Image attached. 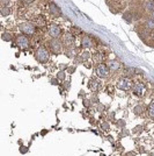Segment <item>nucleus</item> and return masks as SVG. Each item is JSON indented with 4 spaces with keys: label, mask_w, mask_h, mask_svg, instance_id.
<instances>
[{
    "label": "nucleus",
    "mask_w": 154,
    "mask_h": 156,
    "mask_svg": "<svg viewBox=\"0 0 154 156\" xmlns=\"http://www.w3.org/2000/svg\"><path fill=\"white\" fill-rule=\"evenodd\" d=\"M43 13H44L46 16L51 18V19H58V18L62 16V12H60L59 7H58L53 1L48 2V5L43 8Z\"/></svg>",
    "instance_id": "2"
},
{
    "label": "nucleus",
    "mask_w": 154,
    "mask_h": 156,
    "mask_svg": "<svg viewBox=\"0 0 154 156\" xmlns=\"http://www.w3.org/2000/svg\"><path fill=\"white\" fill-rule=\"evenodd\" d=\"M65 55L69 57V58H75L77 56L80 55V50L78 49L75 46H71V47H66L65 49Z\"/></svg>",
    "instance_id": "17"
},
{
    "label": "nucleus",
    "mask_w": 154,
    "mask_h": 156,
    "mask_svg": "<svg viewBox=\"0 0 154 156\" xmlns=\"http://www.w3.org/2000/svg\"><path fill=\"white\" fill-rule=\"evenodd\" d=\"M132 86H133V82L128 76L121 77L116 83V89H118L121 91H130L132 89Z\"/></svg>",
    "instance_id": "7"
},
{
    "label": "nucleus",
    "mask_w": 154,
    "mask_h": 156,
    "mask_svg": "<svg viewBox=\"0 0 154 156\" xmlns=\"http://www.w3.org/2000/svg\"><path fill=\"white\" fill-rule=\"evenodd\" d=\"M147 18H151V19H153V20H154V11H153V12H151V13L148 14Z\"/></svg>",
    "instance_id": "44"
},
{
    "label": "nucleus",
    "mask_w": 154,
    "mask_h": 156,
    "mask_svg": "<svg viewBox=\"0 0 154 156\" xmlns=\"http://www.w3.org/2000/svg\"><path fill=\"white\" fill-rule=\"evenodd\" d=\"M115 119H116V113L112 111V112H109L108 114H107V120L108 121H115Z\"/></svg>",
    "instance_id": "33"
},
{
    "label": "nucleus",
    "mask_w": 154,
    "mask_h": 156,
    "mask_svg": "<svg viewBox=\"0 0 154 156\" xmlns=\"http://www.w3.org/2000/svg\"><path fill=\"white\" fill-rule=\"evenodd\" d=\"M64 86H66V89L69 90V87H70V82H66V84H64Z\"/></svg>",
    "instance_id": "46"
},
{
    "label": "nucleus",
    "mask_w": 154,
    "mask_h": 156,
    "mask_svg": "<svg viewBox=\"0 0 154 156\" xmlns=\"http://www.w3.org/2000/svg\"><path fill=\"white\" fill-rule=\"evenodd\" d=\"M112 156H114V155H112Z\"/></svg>",
    "instance_id": "49"
},
{
    "label": "nucleus",
    "mask_w": 154,
    "mask_h": 156,
    "mask_svg": "<svg viewBox=\"0 0 154 156\" xmlns=\"http://www.w3.org/2000/svg\"><path fill=\"white\" fill-rule=\"evenodd\" d=\"M30 21H32V23L37 27V28H44V27H46L49 25V22H48V16H46L44 13L36 14Z\"/></svg>",
    "instance_id": "10"
},
{
    "label": "nucleus",
    "mask_w": 154,
    "mask_h": 156,
    "mask_svg": "<svg viewBox=\"0 0 154 156\" xmlns=\"http://www.w3.org/2000/svg\"><path fill=\"white\" fill-rule=\"evenodd\" d=\"M95 73L100 79H108L110 77V69L108 68V65L105 63H100L96 65V69H95Z\"/></svg>",
    "instance_id": "9"
},
{
    "label": "nucleus",
    "mask_w": 154,
    "mask_h": 156,
    "mask_svg": "<svg viewBox=\"0 0 154 156\" xmlns=\"http://www.w3.org/2000/svg\"><path fill=\"white\" fill-rule=\"evenodd\" d=\"M133 134H141L142 132H144V125H137V126H135L133 128H132V130H131Z\"/></svg>",
    "instance_id": "25"
},
{
    "label": "nucleus",
    "mask_w": 154,
    "mask_h": 156,
    "mask_svg": "<svg viewBox=\"0 0 154 156\" xmlns=\"http://www.w3.org/2000/svg\"><path fill=\"white\" fill-rule=\"evenodd\" d=\"M48 133H49V130H48V129H43L42 132H41V133H39V134H41L42 136H45V135H46Z\"/></svg>",
    "instance_id": "41"
},
{
    "label": "nucleus",
    "mask_w": 154,
    "mask_h": 156,
    "mask_svg": "<svg viewBox=\"0 0 154 156\" xmlns=\"http://www.w3.org/2000/svg\"><path fill=\"white\" fill-rule=\"evenodd\" d=\"M123 20L126 22V23H131V22H133V20H135V14L133 12L131 11V9H125L124 12H123Z\"/></svg>",
    "instance_id": "19"
},
{
    "label": "nucleus",
    "mask_w": 154,
    "mask_h": 156,
    "mask_svg": "<svg viewBox=\"0 0 154 156\" xmlns=\"http://www.w3.org/2000/svg\"><path fill=\"white\" fill-rule=\"evenodd\" d=\"M147 115L151 119H154V101H152L147 107Z\"/></svg>",
    "instance_id": "24"
},
{
    "label": "nucleus",
    "mask_w": 154,
    "mask_h": 156,
    "mask_svg": "<svg viewBox=\"0 0 154 156\" xmlns=\"http://www.w3.org/2000/svg\"><path fill=\"white\" fill-rule=\"evenodd\" d=\"M105 58V56H104V54L102 51H96L94 55H93V61L97 63V64H100V63H103V59Z\"/></svg>",
    "instance_id": "21"
},
{
    "label": "nucleus",
    "mask_w": 154,
    "mask_h": 156,
    "mask_svg": "<svg viewBox=\"0 0 154 156\" xmlns=\"http://www.w3.org/2000/svg\"><path fill=\"white\" fill-rule=\"evenodd\" d=\"M105 105H103V104H101V103H99V104L96 105V111L97 112H100V113H103L104 111H105Z\"/></svg>",
    "instance_id": "34"
},
{
    "label": "nucleus",
    "mask_w": 154,
    "mask_h": 156,
    "mask_svg": "<svg viewBox=\"0 0 154 156\" xmlns=\"http://www.w3.org/2000/svg\"><path fill=\"white\" fill-rule=\"evenodd\" d=\"M132 112H133L135 115H141V114L145 112V106L142 104L136 105L135 107H133V110H132Z\"/></svg>",
    "instance_id": "23"
},
{
    "label": "nucleus",
    "mask_w": 154,
    "mask_h": 156,
    "mask_svg": "<svg viewBox=\"0 0 154 156\" xmlns=\"http://www.w3.org/2000/svg\"><path fill=\"white\" fill-rule=\"evenodd\" d=\"M138 150H139V153H140V154H144V153H146V150H145V148H144V147H138Z\"/></svg>",
    "instance_id": "40"
},
{
    "label": "nucleus",
    "mask_w": 154,
    "mask_h": 156,
    "mask_svg": "<svg viewBox=\"0 0 154 156\" xmlns=\"http://www.w3.org/2000/svg\"><path fill=\"white\" fill-rule=\"evenodd\" d=\"M56 77H57L59 80H65V78H66V72H65L64 70H60V71L57 72Z\"/></svg>",
    "instance_id": "30"
},
{
    "label": "nucleus",
    "mask_w": 154,
    "mask_h": 156,
    "mask_svg": "<svg viewBox=\"0 0 154 156\" xmlns=\"http://www.w3.org/2000/svg\"><path fill=\"white\" fill-rule=\"evenodd\" d=\"M107 65L110 69V72L111 73H117V72H121L123 70V65L117 59H109L107 62Z\"/></svg>",
    "instance_id": "15"
},
{
    "label": "nucleus",
    "mask_w": 154,
    "mask_h": 156,
    "mask_svg": "<svg viewBox=\"0 0 154 156\" xmlns=\"http://www.w3.org/2000/svg\"><path fill=\"white\" fill-rule=\"evenodd\" d=\"M80 56H81V58L84 59V62H86V61H89L90 59L92 54L89 51H87V50H84L82 52H80Z\"/></svg>",
    "instance_id": "26"
},
{
    "label": "nucleus",
    "mask_w": 154,
    "mask_h": 156,
    "mask_svg": "<svg viewBox=\"0 0 154 156\" xmlns=\"http://www.w3.org/2000/svg\"><path fill=\"white\" fill-rule=\"evenodd\" d=\"M88 89L92 92H99L102 90V82L97 78H92L88 82Z\"/></svg>",
    "instance_id": "16"
},
{
    "label": "nucleus",
    "mask_w": 154,
    "mask_h": 156,
    "mask_svg": "<svg viewBox=\"0 0 154 156\" xmlns=\"http://www.w3.org/2000/svg\"><path fill=\"white\" fill-rule=\"evenodd\" d=\"M104 91H105L107 94L112 96V94H114V92H115V87H114V86H111V85H109V86H107V87L104 89Z\"/></svg>",
    "instance_id": "32"
},
{
    "label": "nucleus",
    "mask_w": 154,
    "mask_h": 156,
    "mask_svg": "<svg viewBox=\"0 0 154 156\" xmlns=\"http://www.w3.org/2000/svg\"><path fill=\"white\" fill-rule=\"evenodd\" d=\"M148 156H154V153H148Z\"/></svg>",
    "instance_id": "48"
},
{
    "label": "nucleus",
    "mask_w": 154,
    "mask_h": 156,
    "mask_svg": "<svg viewBox=\"0 0 154 156\" xmlns=\"http://www.w3.org/2000/svg\"><path fill=\"white\" fill-rule=\"evenodd\" d=\"M46 30H48V35L51 37V39H58L63 35V30H62V27L59 26L56 22H49V25L45 27Z\"/></svg>",
    "instance_id": "5"
},
{
    "label": "nucleus",
    "mask_w": 154,
    "mask_h": 156,
    "mask_svg": "<svg viewBox=\"0 0 154 156\" xmlns=\"http://www.w3.org/2000/svg\"><path fill=\"white\" fill-rule=\"evenodd\" d=\"M80 46L84 49H93V48H95V41L93 40L90 35L82 34L80 36Z\"/></svg>",
    "instance_id": "11"
},
{
    "label": "nucleus",
    "mask_w": 154,
    "mask_h": 156,
    "mask_svg": "<svg viewBox=\"0 0 154 156\" xmlns=\"http://www.w3.org/2000/svg\"><path fill=\"white\" fill-rule=\"evenodd\" d=\"M90 101H92V104H96V105L100 103V100H99V97H97L96 94L92 96V98H90Z\"/></svg>",
    "instance_id": "36"
},
{
    "label": "nucleus",
    "mask_w": 154,
    "mask_h": 156,
    "mask_svg": "<svg viewBox=\"0 0 154 156\" xmlns=\"http://www.w3.org/2000/svg\"><path fill=\"white\" fill-rule=\"evenodd\" d=\"M75 39H77V36H75L74 34H72L71 32L63 33V35H62V42H63V44H64L65 47L74 46Z\"/></svg>",
    "instance_id": "12"
},
{
    "label": "nucleus",
    "mask_w": 154,
    "mask_h": 156,
    "mask_svg": "<svg viewBox=\"0 0 154 156\" xmlns=\"http://www.w3.org/2000/svg\"><path fill=\"white\" fill-rule=\"evenodd\" d=\"M125 156H136V153L135 151H129V153L125 154Z\"/></svg>",
    "instance_id": "42"
},
{
    "label": "nucleus",
    "mask_w": 154,
    "mask_h": 156,
    "mask_svg": "<svg viewBox=\"0 0 154 156\" xmlns=\"http://www.w3.org/2000/svg\"><path fill=\"white\" fill-rule=\"evenodd\" d=\"M141 11L148 16V14L154 11V0H140Z\"/></svg>",
    "instance_id": "14"
},
{
    "label": "nucleus",
    "mask_w": 154,
    "mask_h": 156,
    "mask_svg": "<svg viewBox=\"0 0 154 156\" xmlns=\"http://www.w3.org/2000/svg\"><path fill=\"white\" fill-rule=\"evenodd\" d=\"M116 126H117V128H125V126H126V121L124 120V119H119V120H117L116 121Z\"/></svg>",
    "instance_id": "28"
},
{
    "label": "nucleus",
    "mask_w": 154,
    "mask_h": 156,
    "mask_svg": "<svg viewBox=\"0 0 154 156\" xmlns=\"http://www.w3.org/2000/svg\"><path fill=\"white\" fill-rule=\"evenodd\" d=\"M28 151H29V148H28V147H25V146H22V144L20 146V153H21V154H26Z\"/></svg>",
    "instance_id": "37"
},
{
    "label": "nucleus",
    "mask_w": 154,
    "mask_h": 156,
    "mask_svg": "<svg viewBox=\"0 0 154 156\" xmlns=\"http://www.w3.org/2000/svg\"><path fill=\"white\" fill-rule=\"evenodd\" d=\"M18 29L20 30L21 34H25L27 36H34L37 33V27L35 26L30 20L20 22L19 25H18Z\"/></svg>",
    "instance_id": "1"
},
{
    "label": "nucleus",
    "mask_w": 154,
    "mask_h": 156,
    "mask_svg": "<svg viewBox=\"0 0 154 156\" xmlns=\"http://www.w3.org/2000/svg\"><path fill=\"white\" fill-rule=\"evenodd\" d=\"M107 139H108L109 141H111V142L114 141V137H112V136H110V135H108V136H107Z\"/></svg>",
    "instance_id": "45"
},
{
    "label": "nucleus",
    "mask_w": 154,
    "mask_h": 156,
    "mask_svg": "<svg viewBox=\"0 0 154 156\" xmlns=\"http://www.w3.org/2000/svg\"><path fill=\"white\" fill-rule=\"evenodd\" d=\"M101 129L107 130V132L110 129V122L108 121V120H104V121H102V124H101Z\"/></svg>",
    "instance_id": "29"
},
{
    "label": "nucleus",
    "mask_w": 154,
    "mask_h": 156,
    "mask_svg": "<svg viewBox=\"0 0 154 156\" xmlns=\"http://www.w3.org/2000/svg\"><path fill=\"white\" fill-rule=\"evenodd\" d=\"M0 13H1V16L4 19L9 18L14 13V7H0Z\"/></svg>",
    "instance_id": "20"
},
{
    "label": "nucleus",
    "mask_w": 154,
    "mask_h": 156,
    "mask_svg": "<svg viewBox=\"0 0 154 156\" xmlns=\"http://www.w3.org/2000/svg\"><path fill=\"white\" fill-rule=\"evenodd\" d=\"M35 58L37 62L42 63V64H45L50 61V50L44 46H41L36 49L35 51Z\"/></svg>",
    "instance_id": "4"
},
{
    "label": "nucleus",
    "mask_w": 154,
    "mask_h": 156,
    "mask_svg": "<svg viewBox=\"0 0 154 156\" xmlns=\"http://www.w3.org/2000/svg\"><path fill=\"white\" fill-rule=\"evenodd\" d=\"M48 49L50 50V52L58 55L60 52H63L64 50V44L62 42V40L59 39H51L48 42Z\"/></svg>",
    "instance_id": "6"
},
{
    "label": "nucleus",
    "mask_w": 154,
    "mask_h": 156,
    "mask_svg": "<svg viewBox=\"0 0 154 156\" xmlns=\"http://www.w3.org/2000/svg\"><path fill=\"white\" fill-rule=\"evenodd\" d=\"M70 32L72 33V34H74L75 36H81L82 35V30L80 29V28H78V27H71Z\"/></svg>",
    "instance_id": "27"
},
{
    "label": "nucleus",
    "mask_w": 154,
    "mask_h": 156,
    "mask_svg": "<svg viewBox=\"0 0 154 156\" xmlns=\"http://www.w3.org/2000/svg\"><path fill=\"white\" fill-rule=\"evenodd\" d=\"M74 71H75V65H72V66H69V68H67V72H69L70 75H72Z\"/></svg>",
    "instance_id": "38"
},
{
    "label": "nucleus",
    "mask_w": 154,
    "mask_h": 156,
    "mask_svg": "<svg viewBox=\"0 0 154 156\" xmlns=\"http://www.w3.org/2000/svg\"><path fill=\"white\" fill-rule=\"evenodd\" d=\"M13 46H16L20 49H27L30 46V39H29V36H27L25 34H19L14 39Z\"/></svg>",
    "instance_id": "8"
},
{
    "label": "nucleus",
    "mask_w": 154,
    "mask_h": 156,
    "mask_svg": "<svg viewBox=\"0 0 154 156\" xmlns=\"http://www.w3.org/2000/svg\"><path fill=\"white\" fill-rule=\"evenodd\" d=\"M148 41H151L152 43H154V32L151 34V36H149V40H148Z\"/></svg>",
    "instance_id": "43"
},
{
    "label": "nucleus",
    "mask_w": 154,
    "mask_h": 156,
    "mask_svg": "<svg viewBox=\"0 0 154 156\" xmlns=\"http://www.w3.org/2000/svg\"><path fill=\"white\" fill-rule=\"evenodd\" d=\"M89 121H90V124H93V122H94V118H93V119L90 118V119H89Z\"/></svg>",
    "instance_id": "47"
},
{
    "label": "nucleus",
    "mask_w": 154,
    "mask_h": 156,
    "mask_svg": "<svg viewBox=\"0 0 154 156\" xmlns=\"http://www.w3.org/2000/svg\"><path fill=\"white\" fill-rule=\"evenodd\" d=\"M141 23V26L144 27L146 30H148L149 33H153L154 32V20L151 19V18H146L145 20L142 21H139Z\"/></svg>",
    "instance_id": "18"
},
{
    "label": "nucleus",
    "mask_w": 154,
    "mask_h": 156,
    "mask_svg": "<svg viewBox=\"0 0 154 156\" xmlns=\"http://www.w3.org/2000/svg\"><path fill=\"white\" fill-rule=\"evenodd\" d=\"M58 80H59V79H58L57 77H52V78H51V84H53V85H58Z\"/></svg>",
    "instance_id": "39"
},
{
    "label": "nucleus",
    "mask_w": 154,
    "mask_h": 156,
    "mask_svg": "<svg viewBox=\"0 0 154 156\" xmlns=\"http://www.w3.org/2000/svg\"><path fill=\"white\" fill-rule=\"evenodd\" d=\"M82 105H84L86 108H89L90 106H92V101H90V99L84 98V99H82Z\"/></svg>",
    "instance_id": "35"
},
{
    "label": "nucleus",
    "mask_w": 154,
    "mask_h": 156,
    "mask_svg": "<svg viewBox=\"0 0 154 156\" xmlns=\"http://www.w3.org/2000/svg\"><path fill=\"white\" fill-rule=\"evenodd\" d=\"M107 4L109 6V9L112 13H121L125 11V7L128 4V0H107Z\"/></svg>",
    "instance_id": "3"
},
{
    "label": "nucleus",
    "mask_w": 154,
    "mask_h": 156,
    "mask_svg": "<svg viewBox=\"0 0 154 156\" xmlns=\"http://www.w3.org/2000/svg\"><path fill=\"white\" fill-rule=\"evenodd\" d=\"M1 37H2V40L5 42H11V41H13V39H15L13 36V34L9 32V30H4L2 34H1Z\"/></svg>",
    "instance_id": "22"
},
{
    "label": "nucleus",
    "mask_w": 154,
    "mask_h": 156,
    "mask_svg": "<svg viewBox=\"0 0 154 156\" xmlns=\"http://www.w3.org/2000/svg\"><path fill=\"white\" fill-rule=\"evenodd\" d=\"M132 93L135 94L136 97L141 98L144 94H145V91H146V86L142 84L141 82H137V83H133V86L131 89Z\"/></svg>",
    "instance_id": "13"
},
{
    "label": "nucleus",
    "mask_w": 154,
    "mask_h": 156,
    "mask_svg": "<svg viewBox=\"0 0 154 156\" xmlns=\"http://www.w3.org/2000/svg\"><path fill=\"white\" fill-rule=\"evenodd\" d=\"M130 135V130L126 129V128H123L121 129V133H119V139H123V137H126Z\"/></svg>",
    "instance_id": "31"
}]
</instances>
